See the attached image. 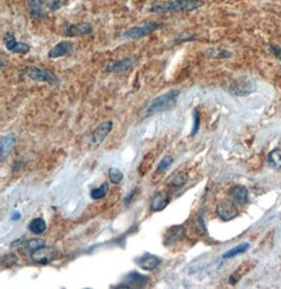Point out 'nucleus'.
<instances>
[{"mask_svg":"<svg viewBox=\"0 0 281 289\" xmlns=\"http://www.w3.org/2000/svg\"><path fill=\"white\" fill-rule=\"evenodd\" d=\"M203 6L200 0H172V2L156 3L150 8L152 13H174L197 10Z\"/></svg>","mask_w":281,"mask_h":289,"instance_id":"obj_1","label":"nucleus"},{"mask_svg":"<svg viewBox=\"0 0 281 289\" xmlns=\"http://www.w3.org/2000/svg\"><path fill=\"white\" fill-rule=\"evenodd\" d=\"M179 94H180L179 91H170L165 94L158 96L157 98H155L152 101L151 104L147 109V114L155 115L157 113H161L166 110H170L176 104Z\"/></svg>","mask_w":281,"mask_h":289,"instance_id":"obj_2","label":"nucleus"},{"mask_svg":"<svg viewBox=\"0 0 281 289\" xmlns=\"http://www.w3.org/2000/svg\"><path fill=\"white\" fill-rule=\"evenodd\" d=\"M161 25H162L161 23L155 22V21L146 22L144 24H140V25L131 27L129 28V30H126L125 32L122 33L121 37L125 39H139L153 32H155L156 30L161 27Z\"/></svg>","mask_w":281,"mask_h":289,"instance_id":"obj_3","label":"nucleus"},{"mask_svg":"<svg viewBox=\"0 0 281 289\" xmlns=\"http://www.w3.org/2000/svg\"><path fill=\"white\" fill-rule=\"evenodd\" d=\"M25 74L29 78L38 82H47L52 85H58L60 83V80L57 78V76L52 73L51 70L45 68L32 66L25 70Z\"/></svg>","mask_w":281,"mask_h":289,"instance_id":"obj_4","label":"nucleus"},{"mask_svg":"<svg viewBox=\"0 0 281 289\" xmlns=\"http://www.w3.org/2000/svg\"><path fill=\"white\" fill-rule=\"evenodd\" d=\"M255 89H256V85L254 81L248 77H241L239 79L235 80L232 83L230 91L233 95L243 97V96H248L252 94L255 91Z\"/></svg>","mask_w":281,"mask_h":289,"instance_id":"obj_5","label":"nucleus"},{"mask_svg":"<svg viewBox=\"0 0 281 289\" xmlns=\"http://www.w3.org/2000/svg\"><path fill=\"white\" fill-rule=\"evenodd\" d=\"M216 212L220 219L223 221H231L235 219L238 215V209L236 205L234 204V202L229 201V200H223L220 201L217 204L216 207Z\"/></svg>","mask_w":281,"mask_h":289,"instance_id":"obj_6","label":"nucleus"},{"mask_svg":"<svg viewBox=\"0 0 281 289\" xmlns=\"http://www.w3.org/2000/svg\"><path fill=\"white\" fill-rule=\"evenodd\" d=\"M58 251L53 247L42 246L36 250H34L31 255V258L34 262L39 264H48L52 262L53 260L57 257Z\"/></svg>","mask_w":281,"mask_h":289,"instance_id":"obj_7","label":"nucleus"},{"mask_svg":"<svg viewBox=\"0 0 281 289\" xmlns=\"http://www.w3.org/2000/svg\"><path fill=\"white\" fill-rule=\"evenodd\" d=\"M4 43L6 48L13 52V53H18V54H25L30 51V47L23 42H18L16 41L15 37H14L13 33L8 32L5 37H4Z\"/></svg>","mask_w":281,"mask_h":289,"instance_id":"obj_8","label":"nucleus"},{"mask_svg":"<svg viewBox=\"0 0 281 289\" xmlns=\"http://www.w3.org/2000/svg\"><path fill=\"white\" fill-rule=\"evenodd\" d=\"M135 262L140 268H143L145 270H153L160 264V259L155 255L146 252L140 257L136 258Z\"/></svg>","mask_w":281,"mask_h":289,"instance_id":"obj_9","label":"nucleus"},{"mask_svg":"<svg viewBox=\"0 0 281 289\" xmlns=\"http://www.w3.org/2000/svg\"><path fill=\"white\" fill-rule=\"evenodd\" d=\"M93 32V27L90 23H77V24H67L65 26L64 34L67 36H82L88 35Z\"/></svg>","mask_w":281,"mask_h":289,"instance_id":"obj_10","label":"nucleus"},{"mask_svg":"<svg viewBox=\"0 0 281 289\" xmlns=\"http://www.w3.org/2000/svg\"><path fill=\"white\" fill-rule=\"evenodd\" d=\"M112 128H113V122L112 121L103 122L94 131L93 136H92V141L95 144H100L111 133Z\"/></svg>","mask_w":281,"mask_h":289,"instance_id":"obj_11","label":"nucleus"},{"mask_svg":"<svg viewBox=\"0 0 281 289\" xmlns=\"http://www.w3.org/2000/svg\"><path fill=\"white\" fill-rule=\"evenodd\" d=\"M170 203V196L166 192L157 193L151 202V209L153 211H161Z\"/></svg>","mask_w":281,"mask_h":289,"instance_id":"obj_12","label":"nucleus"},{"mask_svg":"<svg viewBox=\"0 0 281 289\" xmlns=\"http://www.w3.org/2000/svg\"><path fill=\"white\" fill-rule=\"evenodd\" d=\"M133 66V61L130 58H124L121 60H114L111 61L107 64L106 69L111 73H120V71H124Z\"/></svg>","mask_w":281,"mask_h":289,"instance_id":"obj_13","label":"nucleus"},{"mask_svg":"<svg viewBox=\"0 0 281 289\" xmlns=\"http://www.w3.org/2000/svg\"><path fill=\"white\" fill-rule=\"evenodd\" d=\"M73 50V45L71 42H68V41H62V42H59L58 45H56L48 54L49 58H52V59H54V58H58V57H63L67 54H69L72 52Z\"/></svg>","mask_w":281,"mask_h":289,"instance_id":"obj_14","label":"nucleus"},{"mask_svg":"<svg viewBox=\"0 0 281 289\" xmlns=\"http://www.w3.org/2000/svg\"><path fill=\"white\" fill-rule=\"evenodd\" d=\"M231 196L239 204H245L249 201V191L243 185H235L231 190Z\"/></svg>","mask_w":281,"mask_h":289,"instance_id":"obj_15","label":"nucleus"},{"mask_svg":"<svg viewBox=\"0 0 281 289\" xmlns=\"http://www.w3.org/2000/svg\"><path fill=\"white\" fill-rule=\"evenodd\" d=\"M27 6H29L30 15L33 18L39 19L45 17L46 11L44 6H42L41 0H27Z\"/></svg>","mask_w":281,"mask_h":289,"instance_id":"obj_16","label":"nucleus"},{"mask_svg":"<svg viewBox=\"0 0 281 289\" xmlns=\"http://www.w3.org/2000/svg\"><path fill=\"white\" fill-rule=\"evenodd\" d=\"M148 281L149 278L147 276H143V274H140L137 271L130 272L125 279V282H128L130 286H135V287H144V285H146Z\"/></svg>","mask_w":281,"mask_h":289,"instance_id":"obj_17","label":"nucleus"},{"mask_svg":"<svg viewBox=\"0 0 281 289\" xmlns=\"http://www.w3.org/2000/svg\"><path fill=\"white\" fill-rule=\"evenodd\" d=\"M15 142H16V137L13 134L7 135L2 138V141H0V144H2V160H4V159L10 154Z\"/></svg>","mask_w":281,"mask_h":289,"instance_id":"obj_18","label":"nucleus"},{"mask_svg":"<svg viewBox=\"0 0 281 289\" xmlns=\"http://www.w3.org/2000/svg\"><path fill=\"white\" fill-rule=\"evenodd\" d=\"M29 230L34 235H40L47 229V223L42 218H35L29 223Z\"/></svg>","mask_w":281,"mask_h":289,"instance_id":"obj_19","label":"nucleus"},{"mask_svg":"<svg viewBox=\"0 0 281 289\" xmlns=\"http://www.w3.org/2000/svg\"><path fill=\"white\" fill-rule=\"evenodd\" d=\"M188 181V173L185 171H176L171 176V178L168 179L167 183L168 185L172 186H184Z\"/></svg>","mask_w":281,"mask_h":289,"instance_id":"obj_20","label":"nucleus"},{"mask_svg":"<svg viewBox=\"0 0 281 289\" xmlns=\"http://www.w3.org/2000/svg\"><path fill=\"white\" fill-rule=\"evenodd\" d=\"M250 248V244L249 243H241L239 245H237L236 247L230 249L229 251H227L226 254H223L222 255V258L223 259H231V258H234L238 255H241L243 252H245L247 250H249Z\"/></svg>","mask_w":281,"mask_h":289,"instance_id":"obj_21","label":"nucleus"},{"mask_svg":"<svg viewBox=\"0 0 281 289\" xmlns=\"http://www.w3.org/2000/svg\"><path fill=\"white\" fill-rule=\"evenodd\" d=\"M45 244H46V240H44V239H33V240H30V241L23 243V248L26 251L33 252L34 250H36L42 246H45Z\"/></svg>","mask_w":281,"mask_h":289,"instance_id":"obj_22","label":"nucleus"},{"mask_svg":"<svg viewBox=\"0 0 281 289\" xmlns=\"http://www.w3.org/2000/svg\"><path fill=\"white\" fill-rule=\"evenodd\" d=\"M269 164L274 168H281V150H274L269 154Z\"/></svg>","mask_w":281,"mask_h":289,"instance_id":"obj_23","label":"nucleus"},{"mask_svg":"<svg viewBox=\"0 0 281 289\" xmlns=\"http://www.w3.org/2000/svg\"><path fill=\"white\" fill-rule=\"evenodd\" d=\"M109 192V184L104 182L102 185H100L97 189H94L91 191V198L94 200H99L102 199Z\"/></svg>","mask_w":281,"mask_h":289,"instance_id":"obj_24","label":"nucleus"},{"mask_svg":"<svg viewBox=\"0 0 281 289\" xmlns=\"http://www.w3.org/2000/svg\"><path fill=\"white\" fill-rule=\"evenodd\" d=\"M109 176H110V180L112 183L114 184H119L122 180H123V173L120 169L118 168H111L109 170Z\"/></svg>","mask_w":281,"mask_h":289,"instance_id":"obj_25","label":"nucleus"},{"mask_svg":"<svg viewBox=\"0 0 281 289\" xmlns=\"http://www.w3.org/2000/svg\"><path fill=\"white\" fill-rule=\"evenodd\" d=\"M173 162H174V159H173L172 156H165V157L162 159V160L160 161L157 170L160 171V172L164 171L166 168H168V167H170V166L173 164Z\"/></svg>","mask_w":281,"mask_h":289,"instance_id":"obj_26","label":"nucleus"},{"mask_svg":"<svg viewBox=\"0 0 281 289\" xmlns=\"http://www.w3.org/2000/svg\"><path fill=\"white\" fill-rule=\"evenodd\" d=\"M149 157H148V155L146 156V158L144 159V161H143V163H142V165H140V167H139V171H140V173H142V175H145V173L150 169V166L153 164V158L154 157H152V153H151V157H150V159H148Z\"/></svg>","mask_w":281,"mask_h":289,"instance_id":"obj_27","label":"nucleus"},{"mask_svg":"<svg viewBox=\"0 0 281 289\" xmlns=\"http://www.w3.org/2000/svg\"><path fill=\"white\" fill-rule=\"evenodd\" d=\"M199 125H200L199 112L197 110H195V112H194V125H193V129L191 132V136H194V135L197 134L198 129H199Z\"/></svg>","mask_w":281,"mask_h":289,"instance_id":"obj_28","label":"nucleus"},{"mask_svg":"<svg viewBox=\"0 0 281 289\" xmlns=\"http://www.w3.org/2000/svg\"><path fill=\"white\" fill-rule=\"evenodd\" d=\"M271 50H272V53L278 58V59L281 60V48L277 46H271Z\"/></svg>","mask_w":281,"mask_h":289,"instance_id":"obj_29","label":"nucleus"},{"mask_svg":"<svg viewBox=\"0 0 281 289\" xmlns=\"http://www.w3.org/2000/svg\"><path fill=\"white\" fill-rule=\"evenodd\" d=\"M11 219H12L13 221H19V220L21 219V213H20L19 211H15V212H14V213L12 214Z\"/></svg>","mask_w":281,"mask_h":289,"instance_id":"obj_30","label":"nucleus"}]
</instances>
